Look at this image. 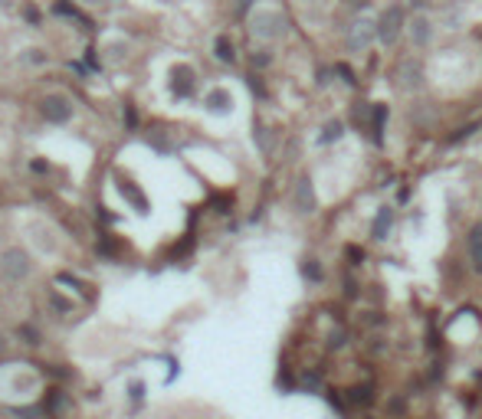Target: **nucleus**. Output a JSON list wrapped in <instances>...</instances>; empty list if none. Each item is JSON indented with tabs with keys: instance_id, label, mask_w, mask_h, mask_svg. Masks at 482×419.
Masks as SVG:
<instances>
[{
	"instance_id": "1",
	"label": "nucleus",
	"mask_w": 482,
	"mask_h": 419,
	"mask_svg": "<svg viewBox=\"0 0 482 419\" xmlns=\"http://www.w3.org/2000/svg\"><path fill=\"white\" fill-rule=\"evenodd\" d=\"M250 30H253V36H256V40H266V43H272V40L286 36L289 23H286V16L279 14V10H256V14L250 16Z\"/></svg>"
},
{
	"instance_id": "2",
	"label": "nucleus",
	"mask_w": 482,
	"mask_h": 419,
	"mask_svg": "<svg viewBox=\"0 0 482 419\" xmlns=\"http://www.w3.org/2000/svg\"><path fill=\"white\" fill-rule=\"evenodd\" d=\"M404 23H407V14H404V7H400V3L384 7V10H381V16H377V40H381L384 46H394L397 40H400Z\"/></svg>"
},
{
	"instance_id": "3",
	"label": "nucleus",
	"mask_w": 482,
	"mask_h": 419,
	"mask_svg": "<svg viewBox=\"0 0 482 419\" xmlns=\"http://www.w3.org/2000/svg\"><path fill=\"white\" fill-rule=\"evenodd\" d=\"M377 36V20H367V16H358V20H351L345 30V43L351 53H364L367 46L374 43Z\"/></svg>"
},
{
	"instance_id": "4",
	"label": "nucleus",
	"mask_w": 482,
	"mask_h": 419,
	"mask_svg": "<svg viewBox=\"0 0 482 419\" xmlns=\"http://www.w3.org/2000/svg\"><path fill=\"white\" fill-rule=\"evenodd\" d=\"M394 86L400 92H417L423 86V62L413 60V56H404L394 66Z\"/></svg>"
},
{
	"instance_id": "5",
	"label": "nucleus",
	"mask_w": 482,
	"mask_h": 419,
	"mask_svg": "<svg viewBox=\"0 0 482 419\" xmlns=\"http://www.w3.org/2000/svg\"><path fill=\"white\" fill-rule=\"evenodd\" d=\"M0 272H3V279H10V282L27 279V275L33 272L30 255L23 253V249H7V253L0 255Z\"/></svg>"
},
{
	"instance_id": "6",
	"label": "nucleus",
	"mask_w": 482,
	"mask_h": 419,
	"mask_svg": "<svg viewBox=\"0 0 482 419\" xmlns=\"http://www.w3.org/2000/svg\"><path fill=\"white\" fill-rule=\"evenodd\" d=\"M40 112H43L46 121H53V125H66V121L73 118V102L60 95V92H53V95H46L43 102H40Z\"/></svg>"
},
{
	"instance_id": "7",
	"label": "nucleus",
	"mask_w": 482,
	"mask_h": 419,
	"mask_svg": "<svg viewBox=\"0 0 482 419\" xmlns=\"http://www.w3.org/2000/svg\"><path fill=\"white\" fill-rule=\"evenodd\" d=\"M292 207L299 210L302 216L315 213V207H318V200H315V183H312V177H309V174H302V177L296 180V190H292Z\"/></svg>"
},
{
	"instance_id": "8",
	"label": "nucleus",
	"mask_w": 482,
	"mask_h": 419,
	"mask_svg": "<svg viewBox=\"0 0 482 419\" xmlns=\"http://www.w3.org/2000/svg\"><path fill=\"white\" fill-rule=\"evenodd\" d=\"M194 86H197V75L191 66H174L171 69V92L178 95V99H187V95H194Z\"/></svg>"
},
{
	"instance_id": "9",
	"label": "nucleus",
	"mask_w": 482,
	"mask_h": 419,
	"mask_svg": "<svg viewBox=\"0 0 482 419\" xmlns=\"http://www.w3.org/2000/svg\"><path fill=\"white\" fill-rule=\"evenodd\" d=\"M433 20H430V16L426 14H417L413 16V20H410V40H413V46H430L433 43Z\"/></svg>"
},
{
	"instance_id": "10",
	"label": "nucleus",
	"mask_w": 482,
	"mask_h": 419,
	"mask_svg": "<svg viewBox=\"0 0 482 419\" xmlns=\"http://www.w3.org/2000/svg\"><path fill=\"white\" fill-rule=\"evenodd\" d=\"M204 105H207V112H213V115H230L233 112V95L226 89H210Z\"/></svg>"
},
{
	"instance_id": "11",
	"label": "nucleus",
	"mask_w": 482,
	"mask_h": 419,
	"mask_svg": "<svg viewBox=\"0 0 482 419\" xmlns=\"http://www.w3.org/2000/svg\"><path fill=\"white\" fill-rule=\"evenodd\" d=\"M384 121H387V105L374 102V105H371V125H367V131H371V141H374V144H384Z\"/></svg>"
},
{
	"instance_id": "12",
	"label": "nucleus",
	"mask_w": 482,
	"mask_h": 419,
	"mask_svg": "<svg viewBox=\"0 0 482 419\" xmlns=\"http://www.w3.org/2000/svg\"><path fill=\"white\" fill-rule=\"evenodd\" d=\"M119 194L125 196V200H128V203H132V207H135L138 213H148V200H145V194L138 190V187H135V183H132V180L119 177Z\"/></svg>"
},
{
	"instance_id": "13",
	"label": "nucleus",
	"mask_w": 482,
	"mask_h": 419,
	"mask_svg": "<svg viewBox=\"0 0 482 419\" xmlns=\"http://www.w3.org/2000/svg\"><path fill=\"white\" fill-rule=\"evenodd\" d=\"M391 226H394V210L381 207L377 210V216H374V223H371V236H374V240H387Z\"/></svg>"
},
{
	"instance_id": "14",
	"label": "nucleus",
	"mask_w": 482,
	"mask_h": 419,
	"mask_svg": "<svg viewBox=\"0 0 482 419\" xmlns=\"http://www.w3.org/2000/svg\"><path fill=\"white\" fill-rule=\"evenodd\" d=\"M469 262L476 272H482V223L469 229Z\"/></svg>"
},
{
	"instance_id": "15",
	"label": "nucleus",
	"mask_w": 482,
	"mask_h": 419,
	"mask_svg": "<svg viewBox=\"0 0 482 419\" xmlns=\"http://www.w3.org/2000/svg\"><path fill=\"white\" fill-rule=\"evenodd\" d=\"M348 406H367L374 400V383H358V387H351L345 393Z\"/></svg>"
},
{
	"instance_id": "16",
	"label": "nucleus",
	"mask_w": 482,
	"mask_h": 419,
	"mask_svg": "<svg viewBox=\"0 0 482 419\" xmlns=\"http://www.w3.org/2000/svg\"><path fill=\"white\" fill-rule=\"evenodd\" d=\"M213 56H217L220 62H226V66H230V62H237L233 40H230V36H217V40H213Z\"/></svg>"
},
{
	"instance_id": "17",
	"label": "nucleus",
	"mask_w": 482,
	"mask_h": 419,
	"mask_svg": "<svg viewBox=\"0 0 482 419\" xmlns=\"http://www.w3.org/2000/svg\"><path fill=\"white\" fill-rule=\"evenodd\" d=\"M345 135V121H338V118H332L325 128H322V135H318V144H335L338 138Z\"/></svg>"
},
{
	"instance_id": "18",
	"label": "nucleus",
	"mask_w": 482,
	"mask_h": 419,
	"mask_svg": "<svg viewBox=\"0 0 482 419\" xmlns=\"http://www.w3.org/2000/svg\"><path fill=\"white\" fill-rule=\"evenodd\" d=\"M302 279H305V282H312V285L322 282V279H325L322 262H318V259H305V262H302Z\"/></svg>"
},
{
	"instance_id": "19",
	"label": "nucleus",
	"mask_w": 482,
	"mask_h": 419,
	"mask_svg": "<svg viewBox=\"0 0 482 419\" xmlns=\"http://www.w3.org/2000/svg\"><path fill=\"white\" fill-rule=\"evenodd\" d=\"M335 75H338L345 86H351V89L358 86V75H354V69H351V66H345V62H341V66H335Z\"/></svg>"
},
{
	"instance_id": "20",
	"label": "nucleus",
	"mask_w": 482,
	"mask_h": 419,
	"mask_svg": "<svg viewBox=\"0 0 482 419\" xmlns=\"http://www.w3.org/2000/svg\"><path fill=\"white\" fill-rule=\"evenodd\" d=\"M33 233H36V242H40L43 249H49V253L56 249V240H53V233H49V229H43V226H33Z\"/></svg>"
},
{
	"instance_id": "21",
	"label": "nucleus",
	"mask_w": 482,
	"mask_h": 419,
	"mask_svg": "<svg viewBox=\"0 0 482 419\" xmlns=\"http://www.w3.org/2000/svg\"><path fill=\"white\" fill-rule=\"evenodd\" d=\"M14 416L16 419H43V409L40 406H16Z\"/></svg>"
},
{
	"instance_id": "22",
	"label": "nucleus",
	"mask_w": 482,
	"mask_h": 419,
	"mask_svg": "<svg viewBox=\"0 0 482 419\" xmlns=\"http://www.w3.org/2000/svg\"><path fill=\"white\" fill-rule=\"evenodd\" d=\"M256 144H259L263 154H269V151H272V138H269V131H266L263 125H256Z\"/></svg>"
},
{
	"instance_id": "23",
	"label": "nucleus",
	"mask_w": 482,
	"mask_h": 419,
	"mask_svg": "<svg viewBox=\"0 0 482 419\" xmlns=\"http://www.w3.org/2000/svg\"><path fill=\"white\" fill-rule=\"evenodd\" d=\"M479 131V125H466V128H459L456 135H450V144H459V141H466V138H472Z\"/></svg>"
},
{
	"instance_id": "24",
	"label": "nucleus",
	"mask_w": 482,
	"mask_h": 419,
	"mask_svg": "<svg viewBox=\"0 0 482 419\" xmlns=\"http://www.w3.org/2000/svg\"><path fill=\"white\" fill-rule=\"evenodd\" d=\"M269 62H272V49H256V53H253V66H256V69H266Z\"/></svg>"
},
{
	"instance_id": "25",
	"label": "nucleus",
	"mask_w": 482,
	"mask_h": 419,
	"mask_svg": "<svg viewBox=\"0 0 482 419\" xmlns=\"http://www.w3.org/2000/svg\"><path fill=\"white\" fill-rule=\"evenodd\" d=\"M106 53H108V60H112V62H119L121 56L128 53V46H125V43H108V49H106Z\"/></svg>"
},
{
	"instance_id": "26",
	"label": "nucleus",
	"mask_w": 482,
	"mask_h": 419,
	"mask_svg": "<svg viewBox=\"0 0 482 419\" xmlns=\"http://www.w3.org/2000/svg\"><path fill=\"white\" fill-rule=\"evenodd\" d=\"M62 406H66V396H62V393H56V390H53V396H49V409H53V413H60Z\"/></svg>"
},
{
	"instance_id": "27",
	"label": "nucleus",
	"mask_w": 482,
	"mask_h": 419,
	"mask_svg": "<svg viewBox=\"0 0 482 419\" xmlns=\"http://www.w3.org/2000/svg\"><path fill=\"white\" fill-rule=\"evenodd\" d=\"M328 82H332V69H318V73H315V86H322V89H325Z\"/></svg>"
},
{
	"instance_id": "28",
	"label": "nucleus",
	"mask_w": 482,
	"mask_h": 419,
	"mask_svg": "<svg viewBox=\"0 0 482 419\" xmlns=\"http://www.w3.org/2000/svg\"><path fill=\"white\" fill-rule=\"evenodd\" d=\"M341 344H345V331H332V338H328V347H332V351H338Z\"/></svg>"
},
{
	"instance_id": "29",
	"label": "nucleus",
	"mask_w": 482,
	"mask_h": 419,
	"mask_svg": "<svg viewBox=\"0 0 482 419\" xmlns=\"http://www.w3.org/2000/svg\"><path fill=\"white\" fill-rule=\"evenodd\" d=\"M27 62H46V53L43 49H27V56H23Z\"/></svg>"
},
{
	"instance_id": "30",
	"label": "nucleus",
	"mask_w": 482,
	"mask_h": 419,
	"mask_svg": "<svg viewBox=\"0 0 482 419\" xmlns=\"http://www.w3.org/2000/svg\"><path fill=\"white\" fill-rule=\"evenodd\" d=\"M250 89L256 92V95H263V86H259V79H256V75H250Z\"/></svg>"
},
{
	"instance_id": "31",
	"label": "nucleus",
	"mask_w": 482,
	"mask_h": 419,
	"mask_svg": "<svg viewBox=\"0 0 482 419\" xmlns=\"http://www.w3.org/2000/svg\"><path fill=\"white\" fill-rule=\"evenodd\" d=\"M410 3H413V10H423V7H430L433 0H410Z\"/></svg>"
},
{
	"instance_id": "32",
	"label": "nucleus",
	"mask_w": 482,
	"mask_h": 419,
	"mask_svg": "<svg viewBox=\"0 0 482 419\" xmlns=\"http://www.w3.org/2000/svg\"><path fill=\"white\" fill-rule=\"evenodd\" d=\"M250 3H253V0H240V3H237V10H240V14H246V10H250Z\"/></svg>"
},
{
	"instance_id": "33",
	"label": "nucleus",
	"mask_w": 482,
	"mask_h": 419,
	"mask_svg": "<svg viewBox=\"0 0 482 419\" xmlns=\"http://www.w3.org/2000/svg\"><path fill=\"white\" fill-rule=\"evenodd\" d=\"M79 3H89V7H102L106 0H79Z\"/></svg>"
},
{
	"instance_id": "34",
	"label": "nucleus",
	"mask_w": 482,
	"mask_h": 419,
	"mask_svg": "<svg viewBox=\"0 0 482 419\" xmlns=\"http://www.w3.org/2000/svg\"><path fill=\"white\" fill-rule=\"evenodd\" d=\"M10 3H14V0H0V7H10Z\"/></svg>"
},
{
	"instance_id": "35",
	"label": "nucleus",
	"mask_w": 482,
	"mask_h": 419,
	"mask_svg": "<svg viewBox=\"0 0 482 419\" xmlns=\"http://www.w3.org/2000/svg\"><path fill=\"white\" fill-rule=\"evenodd\" d=\"M0 351H3V338H0Z\"/></svg>"
}]
</instances>
